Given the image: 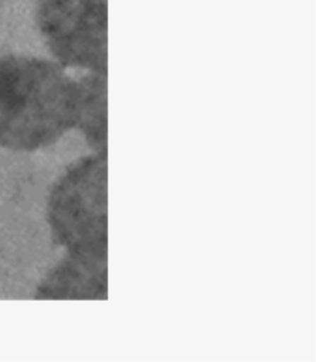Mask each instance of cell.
<instances>
[{"instance_id":"1","label":"cell","mask_w":316,"mask_h":362,"mask_svg":"<svg viewBox=\"0 0 316 362\" xmlns=\"http://www.w3.org/2000/svg\"><path fill=\"white\" fill-rule=\"evenodd\" d=\"M76 125V82L56 64L0 56V146L44 148Z\"/></svg>"},{"instance_id":"2","label":"cell","mask_w":316,"mask_h":362,"mask_svg":"<svg viewBox=\"0 0 316 362\" xmlns=\"http://www.w3.org/2000/svg\"><path fill=\"white\" fill-rule=\"evenodd\" d=\"M48 222L68 255L107 261L105 156L83 158L59 177L49 194Z\"/></svg>"},{"instance_id":"3","label":"cell","mask_w":316,"mask_h":362,"mask_svg":"<svg viewBox=\"0 0 316 362\" xmlns=\"http://www.w3.org/2000/svg\"><path fill=\"white\" fill-rule=\"evenodd\" d=\"M37 25L65 66L107 71V0H39Z\"/></svg>"},{"instance_id":"4","label":"cell","mask_w":316,"mask_h":362,"mask_svg":"<svg viewBox=\"0 0 316 362\" xmlns=\"http://www.w3.org/2000/svg\"><path fill=\"white\" fill-rule=\"evenodd\" d=\"M39 299L107 298V261L68 255L40 282Z\"/></svg>"},{"instance_id":"5","label":"cell","mask_w":316,"mask_h":362,"mask_svg":"<svg viewBox=\"0 0 316 362\" xmlns=\"http://www.w3.org/2000/svg\"><path fill=\"white\" fill-rule=\"evenodd\" d=\"M100 156L107 153L105 74L90 73L76 82V125Z\"/></svg>"}]
</instances>
